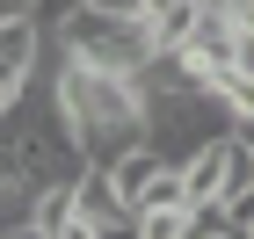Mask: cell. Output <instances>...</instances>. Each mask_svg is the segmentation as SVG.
<instances>
[{"instance_id":"cell-7","label":"cell","mask_w":254,"mask_h":239,"mask_svg":"<svg viewBox=\"0 0 254 239\" xmlns=\"http://www.w3.org/2000/svg\"><path fill=\"white\" fill-rule=\"evenodd\" d=\"M7 239H44V232H37V225H29V232H7Z\"/></svg>"},{"instance_id":"cell-1","label":"cell","mask_w":254,"mask_h":239,"mask_svg":"<svg viewBox=\"0 0 254 239\" xmlns=\"http://www.w3.org/2000/svg\"><path fill=\"white\" fill-rule=\"evenodd\" d=\"M51 95H59L65 123L80 138V159L95 174H117L131 152H145V80H109V73H87V65L59 58Z\"/></svg>"},{"instance_id":"cell-4","label":"cell","mask_w":254,"mask_h":239,"mask_svg":"<svg viewBox=\"0 0 254 239\" xmlns=\"http://www.w3.org/2000/svg\"><path fill=\"white\" fill-rule=\"evenodd\" d=\"M73 210H80L87 225H95V232H131V210H124L117 181H109V174H95V167H87V174L73 181Z\"/></svg>"},{"instance_id":"cell-6","label":"cell","mask_w":254,"mask_h":239,"mask_svg":"<svg viewBox=\"0 0 254 239\" xmlns=\"http://www.w3.org/2000/svg\"><path fill=\"white\" fill-rule=\"evenodd\" d=\"M240 29H247V37H254V0H240Z\"/></svg>"},{"instance_id":"cell-8","label":"cell","mask_w":254,"mask_h":239,"mask_svg":"<svg viewBox=\"0 0 254 239\" xmlns=\"http://www.w3.org/2000/svg\"><path fill=\"white\" fill-rule=\"evenodd\" d=\"M247 232H254V225H247Z\"/></svg>"},{"instance_id":"cell-3","label":"cell","mask_w":254,"mask_h":239,"mask_svg":"<svg viewBox=\"0 0 254 239\" xmlns=\"http://www.w3.org/2000/svg\"><path fill=\"white\" fill-rule=\"evenodd\" d=\"M37 73H44V7L29 22H7V29H0V87L29 95Z\"/></svg>"},{"instance_id":"cell-5","label":"cell","mask_w":254,"mask_h":239,"mask_svg":"<svg viewBox=\"0 0 254 239\" xmlns=\"http://www.w3.org/2000/svg\"><path fill=\"white\" fill-rule=\"evenodd\" d=\"M196 225H203V218H196L189 203H175V210H153V218H138V225H131V239H196Z\"/></svg>"},{"instance_id":"cell-2","label":"cell","mask_w":254,"mask_h":239,"mask_svg":"<svg viewBox=\"0 0 254 239\" xmlns=\"http://www.w3.org/2000/svg\"><path fill=\"white\" fill-rule=\"evenodd\" d=\"M59 58L87 65V73H109V80H145L153 73V44H145V29H138L131 0L124 7H102V0H73V7H59Z\"/></svg>"}]
</instances>
